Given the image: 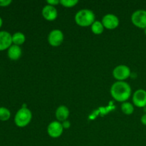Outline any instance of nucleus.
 <instances>
[{"label":"nucleus","instance_id":"nucleus-1","mask_svg":"<svg viewBox=\"0 0 146 146\" xmlns=\"http://www.w3.org/2000/svg\"><path fill=\"white\" fill-rule=\"evenodd\" d=\"M131 87L125 81H116L111 88L113 98L119 102H125L131 95Z\"/></svg>","mask_w":146,"mask_h":146},{"label":"nucleus","instance_id":"nucleus-2","mask_svg":"<svg viewBox=\"0 0 146 146\" xmlns=\"http://www.w3.org/2000/svg\"><path fill=\"white\" fill-rule=\"evenodd\" d=\"M95 14L88 9L79 10L75 15V21L81 27H89L95 21Z\"/></svg>","mask_w":146,"mask_h":146},{"label":"nucleus","instance_id":"nucleus-3","mask_svg":"<svg viewBox=\"0 0 146 146\" xmlns=\"http://www.w3.org/2000/svg\"><path fill=\"white\" fill-rule=\"evenodd\" d=\"M32 118L31 111L28 108L22 107L16 113L14 117V123L20 128H24L28 125Z\"/></svg>","mask_w":146,"mask_h":146},{"label":"nucleus","instance_id":"nucleus-4","mask_svg":"<svg viewBox=\"0 0 146 146\" xmlns=\"http://www.w3.org/2000/svg\"><path fill=\"white\" fill-rule=\"evenodd\" d=\"M131 21L138 28L146 29V10L138 9L134 11L131 16Z\"/></svg>","mask_w":146,"mask_h":146},{"label":"nucleus","instance_id":"nucleus-5","mask_svg":"<svg viewBox=\"0 0 146 146\" xmlns=\"http://www.w3.org/2000/svg\"><path fill=\"white\" fill-rule=\"evenodd\" d=\"M113 76L118 81H124L131 76V69L125 65L117 66L113 71Z\"/></svg>","mask_w":146,"mask_h":146},{"label":"nucleus","instance_id":"nucleus-6","mask_svg":"<svg viewBox=\"0 0 146 146\" xmlns=\"http://www.w3.org/2000/svg\"><path fill=\"white\" fill-rule=\"evenodd\" d=\"M64 36L62 31L59 29H54L48 36V44L54 47L59 46L64 41Z\"/></svg>","mask_w":146,"mask_h":146},{"label":"nucleus","instance_id":"nucleus-7","mask_svg":"<svg viewBox=\"0 0 146 146\" xmlns=\"http://www.w3.org/2000/svg\"><path fill=\"white\" fill-rule=\"evenodd\" d=\"M64 131V127L62 123L59 121H53L50 123L47 128V132L48 135L53 138H57L61 136Z\"/></svg>","mask_w":146,"mask_h":146},{"label":"nucleus","instance_id":"nucleus-8","mask_svg":"<svg viewBox=\"0 0 146 146\" xmlns=\"http://www.w3.org/2000/svg\"><path fill=\"white\" fill-rule=\"evenodd\" d=\"M102 24L104 28L110 30L115 29L119 25V19L114 14H108L103 17Z\"/></svg>","mask_w":146,"mask_h":146},{"label":"nucleus","instance_id":"nucleus-9","mask_svg":"<svg viewBox=\"0 0 146 146\" xmlns=\"http://www.w3.org/2000/svg\"><path fill=\"white\" fill-rule=\"evenodd\" d=\"M133 102L138 108H145L146 106V91L138 89L135 91L133 96Z\"/></svg>","mask_w":146,"mask_h":146},{"label":"nucleus","instance_id":"nucleus-10","mask_svg":"<svg viewBox=\"0 0 146 146\" xmlns=\"http://www.w3.org/2000/svg\"><path fill=\"white\" fill-rule=\"evenodd\" d=\"M12 44V35L7 31H0V51L7 49Z\"/></svg>","mask_w":146,"mask_h":146},{"label":"nucleus","instance_id":"nucleus-11","mask_svg":"<svg viewBox=\"0 0 146 146\" xmlns=\"http://www.w3.org/2000/svg\"><path fill=\"white\" fill-rule=\"evenodd\" d=\"M42 15L45 19L48 21H54L58 17V11L55 7L46 4L42 9Z\"/></svg>","mask_w":146,"mask_h":146},{"label":"nucleus","instance_id":"nucleus-12","mask_svg":"<svg viewBox=\"0 0 146 146\" xmlns=\"http://www.w3.org/2000/svg\"><path fill=\"white\" fill-rule=\"evenodd\" d=\"M56 118L59 122H64L66 121L69 116V110L68 107L64 105H61L57 108L55 113Z\"/></svg>","mask_w":146,"mask_h":146},{"label":"nucleus","instance_id":"nucleus-13","mask_svg":"<svg viewBox=\"0 0 146 146\" xmlns=\"http://www.w3.org/2000/svg\"><path fill=\"white\" fill-rule=\"evenodd\" d=\"M22 54V50H21V47L19 46L15 45V44H12L9 48H8V51H7V55H8L9 58L11 60H18L20 58Z\"/></svg>","mask_w":146,"mask_h":146},{"label":"nucleus","instance_id":"nucleus-14","mask_svg":"<svg viewBox=\"0 0 146 146\" xmlns=\"http://www.w3.org/2000/svg\"><path fill=\"white\" fill-rule=\"evenodd\" d=\"M26 41V36L22 32H16L12 35V42L15 45L20 46Z\"/></svg>","mask_w":146,"mask_h":146},{"label":"nucleus","instance_id":"nucleus-15","mask_svg":"<svg viewBox=\"0 0 146 146\" xmlns=\"http://www.w3.org/2000/svg\"><path fill=\"white\" fill-rule=\"evenodd\" d=\"M104 27L102 24V21H95L94 24L91 25V31L94 34L96 35H99L104 32Z\"/></svg>","mask_w":146,"mask_h":146},{"label":"nucleus","instance_id":"nucleus-16","mask_svg":"<svg viewBox=\"0 0 146 146\" xmlns=\"http://www.w3.org/2000/svg\"><path fill=\"white\" fill-rule=\"evenodd\" d=\"M121 110H122L123 113L125 115H131L133 114L134 111V107L132 104L129 102H123L121 104Z\"/></svg>","mask_w":146,"mask_h":146},{"label":"nucleus","instance_id":"nucleus-17","mask_svg":"<svg viewBox=\"0 0 146 146\" xmlns=\"http://www.w3.org/2000/svg\"><path fill=\"white\" fill-rule=\"evenodd\" d=\"M11 117V112L6 107H0V121H7Z\"/></svg>","mask_w":146,"mask_h":146},{"label":"nucleus","instance_id":"nucleus-18","mask_svg":"<svg viewBox=\"0 0 146 146\" xmlns=\"http://www.w3.org/2000/svg\"><path fill=\"white\" fill-rule=\"evenodd\" d=\"M78 3V0H61L60 4L64 7L67 8H71V7H74Z\"/></svg>","mask_w":146,"mask_h":146},{"label":"nucleus","instance_id":"nucleus-19","mask_svg":"<svg viewBox=\"0 0 146 146\" xmlns=\"http://www.w3.org/2000/svg\"><path fill=\"white\" fill-rule=\"evenodd\" d=\"M11 2V0H0V7H7Z\"/></svg>","mask_w":146,"mask_h":146},{"label":"nucleus","instance_id":"nucleus-20","mask_svg":"<svg viewBox=\"0 0 146 146\" xmlns=\"http://www.w3.org/2000/svg\"><path fill=\"white\" fill-rule=\"evenodd\" d=\"M46 2L48 4H49V5H51V6H54V7H55V6L57 5V4H60V1H58V0H48Z\"/></svg>","mask_w":146,"mask_h":146},{"label":"nucleus","instance_id":"nucleus-21","mask_svg":"<svg viewBox=\"0 0 146 146\" xmlns=\"http://www.w3.org/2000/svg\"><path fill=\"white\" fill-rule=\"evenodd\" d=\"M62 125L63 127H64V128H70V125H71V123H70V122L68 121H65L63 122L62 123Z\"/></svg>","mask_w":146,"mask_h":146},{"label":"nucleus","instance_id":"nucleus-22","mask_svg":"<svg viewBox=\"0 0 146 146\" xmlns=\"http://www.w3.org/2000/svg\"><path fill=\"white\" fill-rule=\"evenodd\" d=\"M141 123H142L143 125H146V113L142 115V117H141Z\"/></svg>","mask_w":146,"mask_h":146},{"label":"nucleus","instance_id":"nucleus-23","mask_svg":"<svg viewBox=\"0 0 146 146\" xmlns=\"http://www.w3.org/2000/svg\"><path fill=\"white\" fill-rule=\"evenodd\" d=\"M2 24H3V20H2V19H1V17H0V27L2 26Z\"/></svg>","mask_w":146,"mask_h":146},{"label":"nucleus","instance_id":"nucleus-24","mask_svg":"<svg viewBox=\"0 0 146 146\" xmlns=\"http://www.w3.org/2000/svg\"><path fill=\"white\" fill-rule=\"evenodd\" d=\"M145 36H146V29H145Z\"/></svg>","mask_w":146,"mask_h":146}]
</instances>
